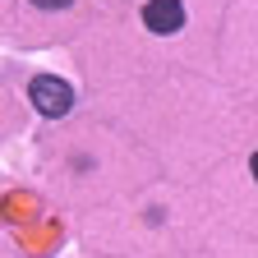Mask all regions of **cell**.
<instances>
[{
    "label": "cell",
    "mask_w": 258,
    "mask_h": 258,
    "mask_svg": "<svg viewBox=\"0 0 258 258\" xmlns=\"http://www.w3.org/2000/svg\"><path fill=\"white\" fill-rule=\"evenodd\" d=\"M28 97H32V106H37L46 120H60L64 111L74 106V88L64 79H55V74H37L32 88H28Z\"/></svg>",
    "instance_id": "cell-1"
},
{
    "label": "cell",
    "mask_w": 258,
    "mask_h": 258,
    "mask_svg": "<svg viewBox=\"0 0 258 258\" xmlns=\"http://www.w3.org/2000/svg\"><path fill=\"white\" fill-rule=\"evenodd\" d=\"M143 23L152 32H175L184 23V5H180V0H148V5H143Z\"/></svg>",
    "instance_id": "cell-2"
},
{
    "label": "cell",
    "mask_w": 258,
    "mask_h": 258,
    "mask_svg": "<svg viewBox=\"0 0 258 258\" xmlns=\"http://www.w3.org/2000/svg\"><path fill=\"white\" fill-rule=\"evenodd\" d=\"M32 5H37V10H64L70 0H32Z\"/></svg>",
    "instance_id": "cell-3"
}]
</instances>
